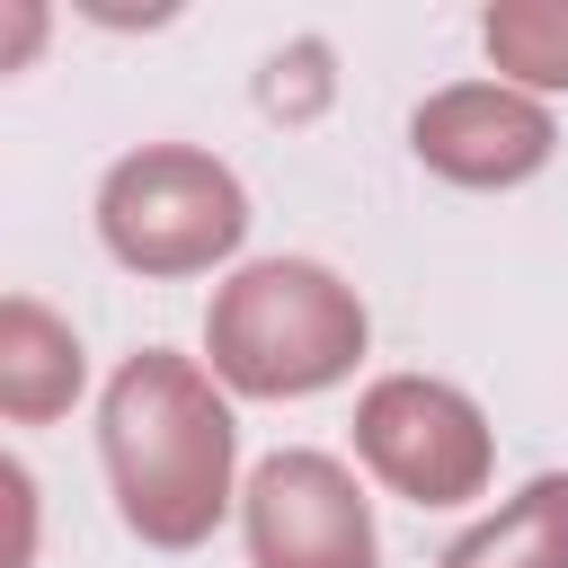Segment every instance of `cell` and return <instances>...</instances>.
Segmentation results:
<instances>
[{"instance_id": "1", "label": "cell", "mask_w": 568, "mask_h": 568, "mask_svg": "<svg viewBox=\"0 0 568 568\" xmlns=\"http://www.w3.org/2000/svg\"><path fill=\"white\" fill-rule=\"evenodd\" d=\"M98 444H106L115 506L142 541L186 550L222 524V506H231V408L213 399V382L186 355L142 346L106 382Z\"/></svg>"}, {"instance_id": "2", "label": "cell", "mask_w": 568, "mask_h": 568, "mask_svg": "<svg viewBox=\"0 0 568 568\" xmlns=\"http://www.w3.org/2000/svg\"><path fill=\"white\" fill-rule=\"evenodd\" d=\"M204 346H213V373L231 390L293 399V390L337 382L364 355V302L311 257H266L213 293Z\"/></svg>"}, {"instance_id": "3", "label": "cell", "mask_w": 568, "mask_h": 568, "mask_svg": "<svg viewBox=\"0 0 568 568\" xmlns=\"http://www.w3.org/2000/svg\"><path fill=\"white\" fill-rule=\"evenodd\" d=\"M98 231H106V248H115L124 266H142V275H195V266H213V257L240 248L248 204H240V178H231L222 160L160 142V151H133V160L106 169V186H98Z\"/></svg>"}, {"instance_id": "4", "label": "cell", "mask_w": 568, "mask_h": 568, "mask_svg": "<svg viewBox=\"0 0 568 568\" xmlns=\"http://www.w3.org/2000/svg\"><path fill=\"white\" fill-rule=\"evenodd\" d=\"M355 453L417 506H462V497L488 488V426H479V408L453 382H426V373H399V382L364 390Z\"/></svg>"}, {"instance_id": "5", "label": "cell", "mask_w": 568, "mask_h": 568, "mask_svg": "<svg viewBox=\"0 0 568 568\" xmlns=\"http://www.w3.org/2000/svg\"><path fill=\"white\" fill-rule=\"evenodd\" d=\"M257 568H373V515L328 453H275L248 479Z\"/></svg>"}, {"instance_id": "6", "label": "cell", "mask_w": 568, "mask_h": 568, "mask_svg": "<svg viewBox=\"0 0 568 568\" xmlns=\"http://www.w3.org/2000/svg\"><path fill=\"white\" fill-rule=\"evenodd\" d=\"M417 160L462 186H515L550 160V115L515 89L470 80V89H444L417 106Z\"/></svg>"}, {"instance_id": "7", "label": "cell", "mask_w": 568, "mask_h": 568, "mask_svg": "<svg viewBox=\"0 0 568 568\" xmlns=\"http://www.w3.org/2000/svg\"><path fill=\"white\" fill-rule=\"evenodd\" d=\"M71 390H80V337L62 320H44L36 302H9L0 311V408L36 426V417L71 408Z\"/></svg>"}, {"instance_id": "8", "label": "cell", "mask_w": 568, "mask_h": 568, "mask_svg": "<svg viewBox=\"0 0 568 568\" xmlns=\"http://www.w3.org/2000/svg\"><path fill=\"white\" fill-rule=\"evenodd\" d=\"M444 568H568V479H532L515 506L462 532Z\"/></svg>"}, {"instance_id": "9", "label": "cell", "mask_w": 568, "mask_h": 568, "mask_svg": "<svg viewBox=\"0 0 568 568\" xmlns=\"http://www.w3.org/2000/svg\"><path fill=\"white\" fill-rule=\"evenodd\" d=\"M488 53L532 80V89H568V0H506L488 9Z\"/></svg>"}]
</instances>
